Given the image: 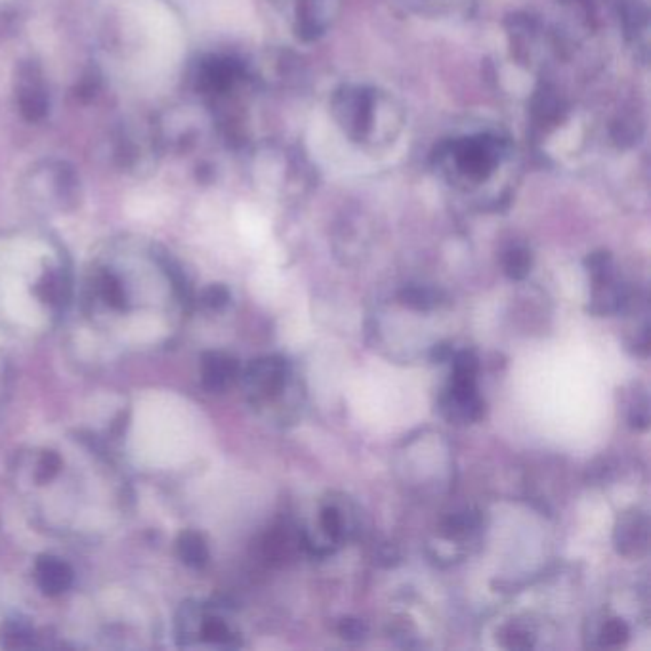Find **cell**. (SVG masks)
<instances>
[{
	"mask_svg": "<svg viewBox=\"0 0 651 651\" xmlns=\"http://www.w3.org/2000/svg\"><path fill=\"white\" fill-rule=\"evenodd\" d=\"M504 155V146L495 136H468L458 138L445 147L440 155L445 171H449L453 180L463 184H481L499 169Z\"/></svg>",
	"mask_w": 651,
	"mask_h": 651,
	"instance_id": "1",
	"label": "cell"
},
{
	"mask_svg": "<svg viewBox=\"0 0 651 651\" xmlns=\"http://www.w3.org/2000/svg\"><path fill=\"white\" fill-rule=\"evenodd\" d=\"M375 92L365 88H344L335 98V115L340 126L353 139H369L375 131Z\"/></svg>",
	"mask_w": 651,
	"mask_h": 651,
	"instance_id": "2",
	"label": "cell"
},
{
	"mask_svg": "<svg viewBox=\"0 0 651 651\" xmlns=\"http://www.w3.org/2000/svg\"><path fill=\"white\" fill-rule=\"evenodd\" d=\"M16 96L20 111L29 123H36L46 117L48 94L41 66L36 61L20 63L16 76Z\"/></svg>",
	"mask_w": 651,
	"mask_h": 651,
	"instance_id": "3",
	"label": "cell"
},
{
	"mask_svg": "<svg viewBox=\"0 0 651 651\" xmlns=\"http://www.w3.org/2000/svg\"><path fill=\"white\" fill-rule=\"evenodd\" d=\"M340 0H297L295 31L304 41H315L333 25L338 16Z\"/></svg>",
	"mask_w": 651,
	"mask_h": 651,
	"instance_id": "4",
	"label": "cell"
},
{
	"mask_svg": "<svg viewBox=\"0 0 651 651\" xmlns=\"http://www.w3.org/2000/svg\"><path fill=\"white\" fill-rule=\"evenodd\" d=\"M287 363L281 357H264V360L254 361L245 375L247 385L258 393L272 398L285 386Z\"/></svg>",
	"mask_w": 651,
	"mask_h": 651,
	"instance_id": "5",
	"label": "cell"
},
{
	"mask_svg": "<svg viewBox=\"0 0 651 651\" xmlns=\"http://www.w3.org/2000/svg\"><path fill=\"white\" fill-rule=\"evenodd\" d=\"M239 375L235 357L222 352H207L201 360L202 386L210 392H224Z\"/></svg>",
	"mask_w": 651,
	"mask_h": 651,
	"instance_id": "6",
	"label": "cell"
},
{
	"mask_svg": "<svg viewBox=\"0 0 651 651\" xmlns=\"http://www.w3.org/2000/svg\"><path fill=\"white\" fill-rule=\"evenodd\" d=\"M36 581L44 594L58 596L69 591L73 583V569L56 556H43L36 561Z\"/></svg>",
	"mask_w": 651,
	"mask_h": 651,
	"instance_id": "7",
	"label": "cell"
},
{
	"mask_svg": "<svg viewBox=\"0 0 651 651\" xmlns=\"http://www.w3.org/2000/svg\"><path fill=\"white\" fill-rule=\"evenodd\" d=\"M237 66L224 58H212L201 66L199 81L209 92H224L237 79Z\"/></svg>",
	"mask_w": 651,
	"mask_h": 651,
	"instance_id": "8",
	"label": "cell"
},
{
	"mask_svg": "<svg viewBox=\"0 0 651 651\" xmlns=\"http://www.w3.org/2000/svg\"><path fill=\"white\" fill-rule=\"evenodd\" d=\"M615 541L619 552L631 554L632 551L638 552V546H646L647 541V523L646 518L640 514H629L619 520V526L615 531Z\"/></svg>",
	"mask_w": 651,
	"mask_h": 651,
	"instance_id": "9",
	"label": "cell"
},
{
	"mask_svg": "<svg viewBox=\"0 0 651 651\" xmlns=\"http://www.w3.org/2000/svg\"><path fill=\"white\" fill-rule=\"evenodd\" d=\"M178 554L184 560V564L195 569L205 568L209 561L207 543L195 531H184L180 535V539H178Z\"/></svg>",
	"mask_w": 651,
	"mask_h": 651,
	"instance_id": "10",
	"label": "cell"
},
{
	"mask_svg": "<svg viewBox=\"0 0 651 651\" xmlns=\"http://www.w3.org/2000/svg\"><path fill=\"white\" fill-rule=\"evenodd\" d=\"M400 300L401 304L407 306V308L417 312H428L440 304V292L423 287H409L400 292Z\"/></svg>",
	"mask_w": 651,
	"mask_h": 651,
	"instance_id": "11",
	"label": "cell"
},
{
	"mask_svg": "<svg viewBox=\"0 0 651 651\" xmlns=\"http://www.w3.org/2000/svg\"><path fill=\"white\" fill-rule=\"evenodd\" d=\"M503 266L504 274L510 279L520 281L523 277H528V274L531 272V252L523 247H512L510 250H506Z\"/></svg>",
	"mask_w": 651,
	"mask_h": 651,
	"instance_id": "12",
	"label": "cell"
},
{
	"mask_svg": "<svg viewBox=\"0 0 651 651\" xmlns=\"http://www.w3.org/2000/svg\"><path fill=\"white\" fill-rule=\"evenodd\" d=\"M201 634L205 640L212 644H222V646L234 644V634L222 619H216V617L205 619V623H202V627H201Z\"/></svg>",
	"mask_w": 651,
	"mask_h": 651,
	"instance_id": "13",
	"label": "cell"
},
{
	"mask_svg": "<svg viewBox=\"0 0 651 651\" xmlns=\"http://www.w3.org/2000/svg\"><path fill=\"white\" fill-rule=\"evenodd\" d=\"M31 640V631L21 623H8L0 631V646L4 647H23Z\"/></svg>",
	"mask_w": 651,
	"mask_h": 651,
	"instance_id": "14",
	"label": "cell"
},
{
	"mask_svg": "<svg viewBox=\"0 0 651 651\" xmlns=\"http://www.w3.org/2000/svg\"><path fill=\"white\" fill-rule=\"evenodd\" d=\"M629 627L627 623L623 619H609L602 631H599V638H602V644L615 647V646H623L624 642L629 640Z\"/></svg>",
	"mask_w": 651,
	"mask_h": 651,
	"instance_id": "15",
	"label": "cell"
},
{
	"mask_svg": "<svg viewBox=\"0 0 651 651\" xmlns=\"http://www.w3.org/2000/svg\"><path fill=\"white\" fill-rule=\"evenodd\" d=\"M476 523H478V518L474 514H470V512L455 514V516H451L449 520L445 521L443 535H445V537H449V539L463 537V535L470 533L472 529L476 528Z\"/></svg>",
	"mask_w": 651,
	"mask_h": 651,
	"instance_id": "16",
	"label": "cell"
},
{
	"mask_svg": "<svg viewBox=\"0 0 651 651\" xmlns=\"http://www.w3.org/2000/svg\"><path fill=\"white\" fill-rule=\"evenodd\" d=\"M99 290H101V297H104V300L109 306H113V308H123V306H124V289H123L121 281L117 277L111 275V274H106L99 281Z\"/></svg>",
	"mask_w": 651,
	"mask_h": 651,
	"instance_id": "17",
	"label": "cell"
},
{
	"mask_svg": "<svg viewBox=\"0 0 651 651\" xmlns=\"http://www.w3.org/2000/svg\"><path fill=\"white\" fill-rule=\"evenodd\" d=\"M478 375V357L472 350H463L453 355V377L476 378Z\"/></svg>",
	"mask_w": 651,
	"mask_h": 651,
	"instance_id": "18",
	"label": "cell"
},
{
	"mask_svg": "<svg viewBox=\"0 0 651 651\" xmlns=\"http://www.w3.org/2000/svg\"><path fill=\"white\" fill-rule=\"evenodd\" d=\"M322 528L330 539L338 541L342 537V516L335 506H325L322 510Z\"/></svg>",
	"mask_w": 651,
	"mask_h": 651,
	"instance_id": "19",
	"label": "cell"
},
{
	"mask_svg": "<svg viewBox=\"0 0 651 651\" xmlns=\"http://www.w3.org/2000/svg\"><path fill=\"white\" fill-rule=\"evenodd\" d=\"M61 468V461L60 456L54 453V451H46L41 458V463H38V470H36V480L41 483H46L52 480Z\"/></svg>",
	"mask_w": 651,
	"mask_h": 651,
	"instance_id": "20",
	"label": "cell"
},
{
	"mask_svg": "<svg viewBox=\"0 0 651 651\" xmlns=\"http://www.w3.org/2000/svg\"><path fill=\"white\" fill-rule=\"evenodd\" d=\"M229 302V290L224 285H212L202 292V304L210 310H220Z\"/></svg>",
	"mask_w": 651,
	"mask_h": 651,
	"instance_id": "21",
	"label": "cell"
},
{
	"mask_svg": "<svg viewBox=\"0 0 651 651\" xmlns=\"http://www.w3.org/2000/svg\"><path fill=\"white\" fill-rule=\"evenodd\" d=\"M338 632H340V636L344 638V640L357 642V640H361V638L367 634V627L360 619H344L340 623Z\"/></svg>",
	"mask_w": 651,
	"mask_h": 651,
	"instance_id": "22",
	"label": "cell"
},
{
	"mask_svg": "<svg viewBox=\"0 0 651 651\" xmlns=\"http://www.w3.org/2000/svg\"><path fill=\"white\" fill-rule=\"evenodd\" d=\"M506 647H512V649H526V647H531L533 646V638L531 634L521 629V627H510L506 631Z\"/></svg>",
	"mask_w": 651,
	"mask_h": 651,
	"instance_id": "23",
	"label": "cell"
},
{
	"mask_svg": "<svg viewBox=\"0 0 651 651\" xmlns=\"http://www.w3.org/2000/svg\"><path fill=\"white\" fill-rule=\"evenodd\" d=\"M631 426L632 428H638V430H644L647 428V423H649V411H647V401L644 400L642 403H636L632 409H631Z\"/></svg>",
	"mask_w": 651,
	"mask_h": 651,
	"instance_id": "24",
	"label": "cell"
},
{
	"mask_svg": "<svg viewBox=\"0 0 651 651\" xmlns=\"http://www.w3.org/2000/svg\"><path fill=\"white\" fill-rule=\"evenodd\" d=\"M451 357H453L451 346H449V344H445V342H441V344H436V346H433V350H432V361H433V363H443V361H449V360H451Z\"/></svg>",
	"mask_w": 651,
	"mask_h": 651,
	"instance_id": "25",
	"label": "cell"
}]
</instances>
